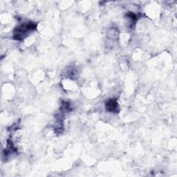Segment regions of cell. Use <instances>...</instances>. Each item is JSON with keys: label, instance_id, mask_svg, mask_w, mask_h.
Here are the masks:
<instances>
[{"label": "cell", "instance_id": "6da1fadb", "mask_svg": "<svg viewBox=\"0 0 177 177\" xmlns=\"http://www.w3.org/2000/svg\"><path fill=\"white\" fill-rule=\"evenodd\" d=\"M107 107L110 112H116V110H117V108H118V104L116 100H111L107 102Z\"/></svg>", "mask_w": 177, "mask_h": 177}]
</instances>
